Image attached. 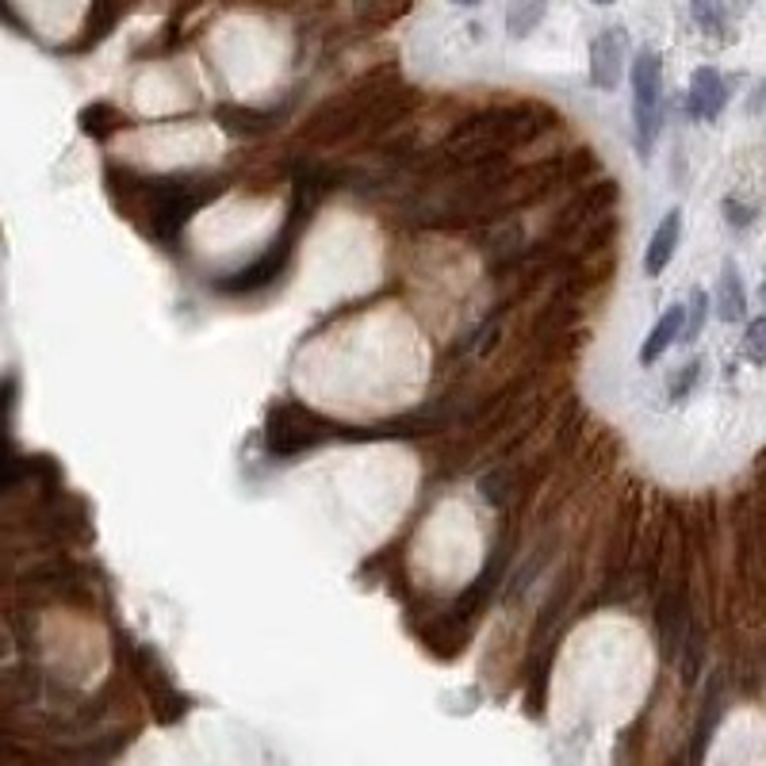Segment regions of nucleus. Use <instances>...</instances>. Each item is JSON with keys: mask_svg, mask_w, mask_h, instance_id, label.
I'll return each mask as SVG.
<instances>
[{"mask_svg": "<svg viewBox=\"0 0 766 766\" xmlns=\"http://www.w3.org/2000/svg\"><path fill=\"white\" fill-rule=\"evenodd\" d=\"M632 81V131H636V154L652 157L655 138L663 131V58L652 46L636 50L629 65Z\"/></svg>", "mask_w": 766, "mask_h": 766, "instance_id": "nucleus-1", "label": "nucleus"}, {"mask_svg": "<svg viewBox=\"0 0 766 766\" xmlns=\"http://www.w3.org/2000/svg\"><path fill=\"white\" fill-rule=\"evenodd\" d=\"M629 70V31L624 28H602L590 39V85L613 93Z\"/></svg>", "mask_w": 766, "mask_h": 766, "instance_id": "nucleus-2", "label": "nucleus"}, {"mask_svg": "<svg viewBox=\"0 0 766 766\" xmlns=\"http://www.w3.org/2000/svg\"><path fill=\"white\" fill-rule=\"evenodd\" d=\"M732 81L724 77L717 65H697L686 89V115L694 123H717L721 112L728 107Z\"/></svg>", "mask_w": 766, "mask_h": 766, "instance_id": "nucleus-3", "label": "nucleus"}, {"mask_svg": "<svg viewBox=\"0 0 766 766\" xmlns=\"http://www.w3.org/2000/svg\"><path fill=\"white\" fill-rule=\"evenodd\" d=\"M679 241H682V211H679V207H671V211L660 219V227L652 230V238H648V249H644V272H648V277H663V269L674 261V249H679Z\"/></svg>", "mask_w": 766, "mask_h": 766, "instance_id": "nucleus-4", "label": "nucleus"}, {"mask_svg": "<svg viewBox=\"0 0 766 766\" xmlns=\"http://www.w3.org/2000/svg\"><path fill=\"white\" fill-rule=\"evenodd\" d=\"M713 311H717V319L728 322V327L747 319V288H744V277H739L736 261H724L717 288H713Z\"/></svg>", "mask_w": 766, "mask_h": 766, "instance_id": "nucleus-5", "label": "nucleus"}, {"mask_svg": "<svg viewBox=\"0 0 766 766\" xmlns=\"http://www.w3.org/2000/svg\"><path fill=\"white\" fill-rule=\"evenodd\" d=\"M679 334H682V303H674V307H667V311L660 314V319H655L652 334H648L644 345H640V364H644V369L660 364L663 356L679 345Z\"/></svg>", "mask_w": 766, "mask_h": 766, "instance_id": "nucleus-6", "label": "nucleus"}, {"mask_svg": "<svg viewBox=\"0 0 766 766\" xmlns=\"http://www.w3.org/2000/svg\"><path fill=\"white\" fill-rule=\"evenodd\" d=\"M548 4H552V0H510V8H506V35L518 39V43L529 39L532 31L545 23Z\"/></svg>", "mask_w": 766, "mask_h": 766, "instance_id": "nucleus-7", "label": "nucleus"}, {"mask_svg": "<svg viewBox=\"0 0 766 766\" xmlns=\"http://www.w3.org/2000/svg\"><path fill=\"white\" fill-rule=\"evenodd\" d=\"M710 311H713V296H710V291H705V288L690 291V303L682 307V334H679L682 345H694V341L705 334Z\"/></svg>", "mask_w": 766, "mask_h": 766, "instance_id": "nucleus-8", "label": "nucleus"}, {"mask_svg": "<svg viewBox=\"0 0 766 766\" xmlns=\"http://www.w3.org/2000/svg\"><path fill=\"white\" fill-rule=\"evenodd\" d=\"M690 12H694V23L713 39H728V20H724L717 0H690Z\"/></svg>", "mask_w": 766, "mask_h": 766, "instance_id": "nucleus-9", "label": "nucleus"}, {"mask_svg": "<svg viewBox=\"0 0 766 766\" xmlns=\"http://www.w3.org/2000/svg\"><path fill=\"white\" fill-rule=\"evenodd\" d=\"M702 372H705V361H702V356H694V361L682 364V369L671 376V403H682V398H690V391L697 387Z\"/></svg>", "mask_w": 766, "mask_h": 766, "instance_id": "nucleus-10", "label": "nucleus"}, {"mask_svg": "<svg viewBox=\"0 0 766 766\" xmlns=\"http://www.w3.org/2000/svg\"><path fill=\"white\" fill-rule=\"evenodd\" d=\"M744 356L752 364H759V369L766 364V314H759V319L744 330Z\"/></svg>", "mask_w": 766, "mask_h": 766, "instance_id": "nucleus-11", "label": "nucleus"}, {"mask_svg": "<svg viewBox=\"0 0 766 766\" xmlns=\"http://www.w3.org/2000/svg\"><path fill=\"white\" fill-rule=\"evenodd\" d=\"M724 219H728V227L744 230L755 219V207H744L739 199H724Z\"/></svg>", "mask_w": 766, "mask_h": 766, "instance_id": "nucleus-12", "label": "nucleus"}, {"mask_svg": "<svg viewBox=\"0 0 766 766\" xmlns=\"http://www.w3.org/2000/svg\"><path fill=\"white\" fill-rule=\"evenodd\" d=\"M717 4H721L724 20H736V15H744L747 8H752V0H717Z\"/></svg>", "mask_w": 766, "mask_h": 766, "instance_id": "nucleus-13", "label": "nucleus"}, {"mask_svg": "<svg viewBox=\"0 0 766 766\" xmlns=\"http://www.w3.org/2000/svg\"><path fill=\"white\" fill-rule=\"evenodd\" d=\"M763 104H766V85L759 89V93H755V96H752V104H747V112H752V115H755V112H759V107H763Z\"/></svg>", "mask_w": 766, "mask_h": 766, "instance_id": "nucleus-14", "label": "nucleus"}, {"mask_svg": "<svg viewBox=\"0 0 766 766\" xmlns=\"http://www.w3.org/2000/svg\"><path fill=\"white\" fill-rule=\"evenodd\" d=\"M448 4H456V8H479L483 0H448Z\"/></svg>", "mask_w": 766, "mask_h": 766, "instance_id": "nucleus-15", "label": "nucleus"}, {"mask_svg": "<svg viewBox=\"0 0 766 766\" xmlns=\"http://www.w3.org/2000/svg\"><path fill=\"white\" fill-rule=\"evenodd\" d=\"M590 4H602L605 8V4H618V0H590Z\"/></svg>", "mask_w": 766, "mask_h": 766, "instance_id": "nucleus-16", "label": "nucleus"}]
</instances>
